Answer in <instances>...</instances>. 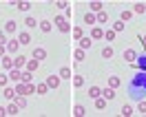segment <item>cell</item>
<instances>
[{
    "label": "cell",
    "instance_id": "ac0fdd59",
    "mask_svg": "<svg viewBox=\"0 0 146 117\" xmlns=\"http://www.w3.org/2000/svg\"><path fill=\"white\" fill-rule=\"evenodd\" d=\"M11 5H13L16 9H20V11H29L31 9V2H25V0H22V2H11Z\"/></svg>",
    "mask_w": 146,
    "mask_h": 117
},
{
    "label": "cell",
    "instance_id": "4fadbf2b",
    "mask_svg": "<svg viewBox=\"0 0 146 117\" xmlns=\"http://www.w3.org/2000/svg\"><path fill=\"white\" fill-rule=\"evenodd\" d=\"M18 42H20V44H29V42H31V33H27V31H20Z\"/></svg>",
    "mask_w": 146,
    "mask_h": 117
},
{
    "label": "cell",
    "instance_id": "7a4b0ae2",
    "mask_svg": "<svg viewBox=\"0 0 146 117\" xmlns=\"http://www.w3.org/2000/svg\"><path fill=\"white\" fill-rule=\"evenodd\" d=\"M16 93H18V95H33V93H36V86H33V84L18 82V84H16Z\"/></svg>",
    "mask_w": 146,
    "mask_h": 117
},
{
    "label": "cell",
    "instance_id": "7bdbcfd3",
    "mask_svg": "<svg viewBox=\"0 0 146 117\" xmlns=\"http://www.w3.org/2000/svg\"><path fill=\"white\" fill-rule=\"evenodd\" d=\"M0 86H2V89H5V86H9V75L0 73Z\"/></svg>",
    "mask_w": 146,
    "mask_h": 117
},
{
    "label": "cell",
    "instance_id": "6da1fadb",
    "mask_svg": "<svg viewBox=\"0 0 146 117\" xmlns=\"http://www.w3.org/2000/svg\"><path fill=\"white\" fill-rule=\"evenodd\" d=\"M146 95V71H139L131 82V97L142 99Z\"/></svg>",
    "mask_w": 146,
    "mask_h": 117
},
{
    "label": "cell",
    "instance_id": "52a82bcc",
    "mask_svg": "<svg viewBox=\"0 0 146 117\" xmlns=\"http://www.w3.org/2000/svg\"><path fill=\"white\" fill-rule=\"evenodd\" d=\"M22 66H27V58L25 55H18V58H13V69H22Z\"/></svg>",
    "mask_w": 146,
    "mask_h": 117
},
{
    "label": "cell",
    "instance_id": "603a6c76",
    "mask_svg": "<svg viewBox=\"0 0 146 117\" xmlns=\"http://www.w3.org/2000/svg\"><path fill=\"white\" fill-rule=\"evenodd\" d=\"M73 115H75V117L86 115V110H84V106H82V104H75V106H73Z\"/></svg>",
    "mask_w": 146,
    "mask_h": 117
},
{
    "label": "cell",
    "instance_id": "277c9868",
    "mask_svg": "<svg viewBox=\"0 0 146 117\" xmlns=\"http://www.w3.org/2000/svg\"><path fill=\"white\" fill-rule=\"evenodd\" d=\"M60 80H62L60 75H49V77H46V86H49V89H58V86H60Z\"/></svg>",
    "mask_w": 146,
    "mask_h": 117
},
{
    "label": "cell",
    "instance_id": "3957f363",
    "mask_svg": "<svg viewBox=\"0 0 146 117\" xmlns=\"http://www.w3.org/2000/svg\"><path fill=\"white\" fill-rule=\"evenodd\" d=\"M55 27H58V31H62V33H69L71 31V24H69V20L64 18V16H55Z\"/></svg>",
    "mask_w": 146,
    "mask_h": 117
},
{
    "label": "cell",
    "instance_id": "cb8c5ba5",
    "mask_svg": "<svg viewBox=\"0 0 146 117\" xmlns=\"http://www.w3.org/2000/svg\"><path fill=\"white\" fill-rule=\"evenodd\" d=\"M13 102H16V106H18L20 110L27 106V99H25V95H16V99H13Z\"/></svg>",
    "mask_w": 146,
    "mask_h": 117
},
{
    "label": "cell",
    "instance_id": "7c38bea8",
    "mask_svg": "<svg viewBox=\"0 0 146 117\" xmlns=\"http://www.w3.org/2000/svg\"><path fill=\"white\" fill-rule=\"evenodd\" d=\"M135 69H139V71H146V55H142L139 60H135V62H131Z\"/></svg>",
    "mask_w": 146,
    "mask_h": 117
},
{
    "label": "cell",
    "instance_id": "d4e9b609",
    "mask_svg": "<svg viewBox=\"0 0 146 117\" xmlns=\"http://www.w3.org/2000/svg\"><path fill=\"white\" fill-rule=\"evenodd\" d=\"M100 95H102V89H100V86H91V89H89V97L95 99V97H100Z\"/></svg>",
    "mask_w": 146,
    "mask_h": 117
},
{
    "label": "cell",
    "instance_id": "bcb514c9",
    "mask_svg": "<svg viewBox=\"0 0 146 117\" xmlns=\"http://www.w3.org/2000/svg\"><path fill=\"white\" fill-rule=\"evenodd\" d=\"M7 42H9V40H7V33L0 31V44H7Z\"/></svg>",
    "mask_w": 146,
    "mask_h": 117
},
{
    "label": "cell",
    "instance_id": "4dcf8cb0",
    "mask_svg": "<svg viewBox=\"0 0 146 117\" xmlns=\"http://www.w3.org/2000/svg\"><path fill=\"white\" fill-rule=\"evenodd\" d=\"M20 113V108L16 106V102H11L9 106H7V115H18Z\"/></svg>",
    "mask_w": 146,
    "mask_h": 117
},
{
    "label": "cell",
    "instance_id": "d6a6232c",
    "mask_svg": "<svg viewBox=\"0 0 146 117\" xmlns=\"http://www.w3.org/2000/svg\"><path fill=\"white\" fill-rule=\"evenodd\" d=\"M58 75H60V77H66V80H69V77H71V75H73V71H71V69H69V66H62Z\"/></svg>",
    "mask_w": 146,
    "mask_h": 117
},
{
    "label": "cell",
    "instance_id": "9a60e30c",
    "mask_svg": "<svg viewBox=\"0 0 146 117\" xmlns=\"http://www.w3.org/2000/svg\"><path fill=\"white\" fill-rule=\"evenodd\" d=\"M44 58H46V49H40V46L33 49V60H44Z\"/></svg>",
    "mask_w": 146,
    "mask_h": 117
},
{
    "label": "cell",
    "instance_id": "7402d4cb",
    "mask_svg": "<svg viewBox=\"0 0 146 117\" xmlns=\"http://www.w3.org/2000/svg\"><path fill=\"white\" fill-rule=\"evenodd\" d=\"M18 29V22H13V20H9L7 24H5V33H13Z\"/></svg>",
    "mask_w": 146,
    "mask_h": 117
},
{
    "label": "cell",
    "instance_id": "44dd1931",
    "mask_svg": "<svg viewBox=\"0 0 146 117\" xmlns=\"http://www.w3.org/2000/svg\"><path fill=\"white\" fill-rule=\"evenodd\" d=\"M98 20H95V13H91V11H86L84 13V24H95Z\"/></svg>",
    "mask_w": 146,
    "mask_h": 117
},
{
    "label": "cell",
    "instance_id": "2e32d148",
    "mask_svg": "<svg viewBox=\"0 0 146 117\" xmlns=\"http://www.w3.org/2000/svg\"><path fill=\"white\" fill-rule=\"evenodd\" d=\"M16 95H18V93H16V89H11V86H5V97L9 99V102H13V99H16Z\"/></svg>",
    "mask_w": 146,
    "mask_h": 117
},
{
    "label": "cell",
    "instance_id": "83f0119b",
    "mask_svg": "<svg viewBox=\"0 0 146 117\" xmlns=\"http://www.w3.org/2000/svg\"><path fill=\"white\" fill-rule=\"evenodd\" d=\"M95 108H98V110H104V108H106V99L102 97H95Z\"/></svg>",
    "mask_w": 146,
    "mask_h": 117
},
{
    "label": "cell",
    "instance_id": "ffe728a7",
    "mask_svg": "<svg viewBox=\"0 0 146 117\" xmlns=\"http://www.w3.org/2000/svg\"><path fill=\"white\" fill-rule=\"evenodd\" d=\"M119 84H122V80H119L117 75H109V86L111 89H117Z\"/></svg>",
    "mask_w": 146,
    "mask_h": 117
},
{
    "label": "cell",
    "instance_id": "c3c4849f",
    "mask_svg": "<svg viewBox=\"0 0 146 117\" xmlns=\"http://www.w3.org/2000/svg\"><path fill=\"white\" fill-rule=\"evenodd\" d=\"M5 53H7V44H0V58H2Z\"/></svg>",
    "mask_w": 146,
    "mask_h": 117
},
{
    "label": "cell",
    "instance_id": "7dc6e473",
    "mask_svg": "<svg viewBox=\"0 0 146 117\" xmlns=\"http://www.w3.org/2000/svg\"><path fill=\"white\" fill-rule=\"evenodd\" d=\"M71 16H73V9H71V7H69V9H64V18L69 20V18H71Z\"/></svg>",
    "mask_w": 146,
    "mask_h": 117
},
{
    "label": "cell",
    "instance_id": "9c48e42d",
    "mask_svg": "<svg viewBox=\"0 0 146 117\" xmlns=\"http://www.w3.org/2000/svg\"><path fill=\"white\" fill-rule=\"evenodd\" d=\"M38 27H40V31H42V33H49V31L53 29V22H49V20H42V22H38Z\"/></svg>",
    "mask_w": 146,
    "mask_h": 117
},
{
    "label": "cell",
    "instance_id": "60d3db41",
    "mask_svg": "<svg viewBox=\"0 0 146 117\" xmlns=\"http://www.w3.org/2000/svg\"><path fill=\"white\" fill-rule=\"evenodd\" d=\"M124 27H126V24H124L122 20H117V22L113 24V31H115V33H119V31H124Z\"/></svg>",
    "mask_w": 146,
    "mask_h": 117
},
{
    "label": "cell",
    "instance_id": "b9f144b4",
    "mask_svg": "<svg viewBox=\"0 0 146 117\" xmlns=\"http://www.w3.org/2000/svg\"><path fill=\"white\" fill-rule=\"evenodd\" d=\"M104 40H106V42H111V40H115V31H113V29H109V31H104Z\"/></svg>",
    "mask_w": 146,
    "mask_h": 117
},
{
    "label": "cell",
    "instance_id": "d6986e66",
    "mask_svg": "<svg viewBox=\"0 0 146 117\" xmlns=\"http://www.w3.org/2000/svg\"><path fill=\"white\" fill-rule=\"evenodd\" d=\"M2 69H5V71H11V69H13V60L7 58V55H2Z\"/></svg>",
    "mask_w": 146,
    "mask_h": 117
},
{
    "label": "cell",
    "instance_id": "f546056e",
    "mask_svg": "<svg viewBox=\"0 0 146 117\" xmlns=\"http://www.w3.org/2000/svg\"><path fill=\"white\" fill-rule=\"evenodd\" d=\"M84 55H86V53H84V49H75V51H73V58H75V62H82Z\"/></svg>",
    "mask_w": 146,
    "mask_h": 117
},
{
    "label": "cell",
    "instance_id": "f6af8a7d",
    "mask_svg": "<svg viewBox=\"0 0 146 117\" xmlns=\"http://www.w3.org/2000/svg\"><path fill=\"white\" fill-rule=\"evenodd\" d=\"M55 7H58V9H69V2H64V0H58V2H55Z\"/></svg>",
    "mask_w": 146,
    "mask_h": 117
},
{
    "label": "cell",
    "instance_id": "ee69618b",
    "mask_svg": "<svg viewBox=\"0 0 146 117\" xmlns=\"http://www.w3.org/2000/svg\"><path fill=\"white\" fill-rule=\"evenodd\" d=\"M137 110H139L142 115L146 113V102H144V99H139V104H137Z\"/></svg>",
    "mask_w": 146,
    "mask_h": 117
},
{
    "label": "cell",
    "instance_id": "4316f807",
    "mask_svg": "<svg viewBox=\"0 0 146 117\" xmlns=\"http://www.w3.org/2000/svg\"><path fill=\"white\" fill-rule=\"evenodd\" d=\"M38 66H40V60H29L27 62V71H38Z\"/></svg>",
    "mask_w": 146,
    "mask_h": 117
},
{
    "label": "cell",
    "instance_id": "1f68e13d",
    "mask_svg": "<svg viewBox=\"0 0 146 117\" xmlns=\"http://www.w3.org/2000/svg\"><path fill=\"white\" fill-rule=\"evenodd\" d=\"M131 18H133V11H128V9H124L119 13V20H122V22H128Z\"/></svg>",
    "mask_w": 146,
    "mask_h": 117
},
{
    "label": "cell",
    "instance_id": "836d02e7",
    "mask_svg": "<svg viewBox=\"0 0 146 117\" xmlns=\"http://www.w3.org/2000/svg\"><path fill=\"white\" fill-rule=\"evenodd\" d=\"M119 115H124V117H131V115H133V108L128 106V104H124V106L119 108Z\"/></svg>",
    "mask_w": 146,
    "mask_h": 117
},
{
    "label": "cell",
    "instance_id": "f907efd6",
    "mask_svg": "<svg viewBox=\"0 0 146 117\" xmlns=\"http://www.w3.org/2000/svg\"><path fill=\"white\" fill-rule=\"evenodd\" d=\"M2 115H7V108H2V106H0V117H2Z\"/></svg>",
    "mask_w": 146,
    "mask_h": 117
},
{
    "label": "cell",
    "instance_id": "74e56055",
    "mask_svg": "<svg viewBox=\"0 0 146 117\" xmlns=\"http://www.w3.org/2000/svg\"><path fill=\"white\" fill-rule=\"evenodd\" d=\"M25 27H29V29L38 27V20H36V18H31V16H29V18H25Z\"/></svg>",
    "mask_w": 146,
    "mask_h": 117
},
{
    "label": "cell",
    "instance_id": "e575fe53",
    "mask_svg": "<svg viewBox=\"0 0 146 117\" xmlns=\"http://www.w3.org/2000/svg\"><path fill=\"white\" fill-rule=\"evenodd\" d=\"M71 31H73V38H75V40H82V38H84V31H82V27H73Z\"/></svg>",
    "mask_w": 146,
    "mask_h": 117
},
{
    "label": "cell",
    "instance_id": "484cf974",
    "mask_svg": "<svg viewBox=\"0 0 146 117\" xmlns=\"http://www.w3.org/2000/svg\"><path fill=\"white\" fill-rule=\"evenodd\" d=\"M133 13H146V2H137V5H133Z\"/></svg>",
    "mask_w": 146,
    "mask_h": 117
},
{
    "label": "cell",
    "instance_id": "5b68a950",
    "mask_svg": "<svg viewBox=\"0 0 146 117\" xmlns=\"http://www.w3.org/2000/svg\"><path fill=\"white\" fill-rule=\"evenodd\" d=\"M102 97L106 99V102H111V99H115V89H111V86H106V89H102Z\"/></svg>",
    "mask_w": 146,
    "mask_h": 117
},
{
    "label": "cell",
    "instance_id": "8d00e7d4",
    "mask_svg": "<svg viewBox=\"0 0 146 117\" xmlns=\"http://www.w3.org/2000/svg\"><path fill=\"white\" fill-rule=\"evenodd\" d=\"M102 58H104V60H111V58H113V49H111V46H104V49H102Z\"/></svg>",
    "mask_w": 146,
    "mask_h": 117
},
{
    "label": "cell",
    "instance_id": "f35d334b",
    "mask_svg": "<svg viewBox=\"0 0 146 117\" xmlns=\"http://www.w3.org/2000/svg\"><path fill=\"white\" fill-rule=\"evenodd\" d=\"M31 80H33V73H31V71L22 73V82H25V84H31Z\"/></svg>",
    "mask_w": 146,
    "mask_h": 117
},
{
    "label": "cell",
    "instance_id": "681fc988",
    "mask_svg": "<svg viewBox=\"0 0 146 117\" xmlns=\"http://www.w3.org/2000/svg\"><path fill=\"white\" fill-rule=\"evenodd\" d=\"M139 42H142V44L146 46V36H139Z\"/></svg>",
    "mask_w": 146,
    "mask_h": 117
},
{
    "label": "cell",
    "instance_id": "d590c367",
    "mask_svg": "<svg viewBox=\"0 0 146 117\" xmlns=\"http://www.w3.org/2000/svg\"><path fill=\"white\" fill-rule=\"evenodd\" d=\"M95 20H98V22H102V24H104V22H109V13H106V11H100V13L95 16Z\"/></svg>",
    "mask_w": 146,
    "mask_h": 117
},
{
    "label": "cell",
    "instance_id": "e0dca14e",
    "mask_svg": "<svg viewBox=\"0 0 146 117\" xmlns=\"http://www.w3.org/2000/svg\"><path fill=\"white\" fill-rule=\"evenodd\" d=\"M9 80H13V82H22V73H20L18 69H11V71H9Z\"/></svg>",
    "mask_w": 146,
    "mask_h": 117
},
{
    "label": "cell",
    "instance_id": "ba28073f",
    "mask_svg": "<svg viewBox=\"0 0 146 117\" xmlns=\"http://www.w3.org/2000/svg\"><path fill=\"white\" fill-rule=\"evenodd\" d=\"M124 60H126L128 64L135 62V60H137V51H133V49H126V51H124Z\"/></svg>",
    "mask_w": 146,
    "mask_h": 117
},
{
    "label": "cell",
    "instance_id": "f1b7e54d",
    "mask_svg": "<svg viewBox=\"0 0 146 117\" xmlns=\"http://www.w3.org/2000/svg\"><path fill=\"white\" fill-rule=\"evenodd\" d=\"M71 80H73V86H75V89H80V86H84V77H82V75H73Z\"/></svg>",
    "mask_w": 146,
    "mask_h": 117
},
{
    "label": "cell",
    "instance_id": "ab89813d",
    "mask_svg": "<svg viewBox=\"0 0 146 117\" xmlns=\"http://www.w3.org/2000/svg\"><path fill=\"white\" fill-rule=\"evenodd\" d=\"M46 91H49V86H46V82H44V84H38V86H36V93H38V95H44Z\"/></svg>",
    "mask_w": 146,
    "mask_h": 117
},
{
    "label": "cell",
    "instance_id": "8fae6325",
    "mask_svg": "<svg viewBox=\"0 0 146 117\" xmlns=\"http://www.w3.org/2000/svg\"><path fill=\"white\" fill-rule=\"evenodd\" d=\"M78 42H80V49H84V51H86V49H91V44H93L91 36H84L82 40H78Z\"/></svg>",
    "mask_w": 146,
    "mask_h": 117
},
{
    "label": "cell",
    "instance_id": "5bb4252c",
    "mask_svg": "<svg viewBox=\"0 0 146 117\" xmlns=\"http://www.w3.org/2000/svg\"><path fill=\"white\" fill-rule=\"evenodd\" d=\"M18 49H20V42H18V40H9V42H7V51H9V53H16Z\"/></svg>",
    "mask_w": 146,
    "mask_h": 117
},
{
    "label": "cell",
    "instance_id": "30bf717a",
    "mask_svg": "<svg viewBox=\"0 0 146 117\" xmlns=\"http://www.w3.org/2000/svg\"><path fill=\"white\" fill-rule=\"evenodd\" d=\"M89 7H91V13H100V11H104V5H102L100 0H93Z\"/></svg>",
    "mask_w": 146,
    "mask_h": 117
},
{
    "label": "cell",
    "instance_id": "8992f818",
    "mask_svg": "<svg viewBox=\"0 0 146 117\" xmlns=\"http://www.w3.org/2000/svg\"><path fill=\"white\" fill-rule=\"evenodd\" d=\"M104 38V29L102 27H93L91 29V40H102Z\"/></svg>",
    "mask_w": 146,
    "mask_h": 117
}]
</instances>
